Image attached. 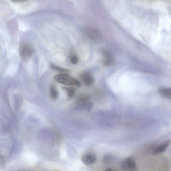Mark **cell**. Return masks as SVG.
<instances>
[{"label":"cell","mask_w":171,"mask_h":171,"mask_svg":"<svg viewBox=\"0 0 171 171\" xmlns=\"http://www.w3.org/2000/svg\"><path fill=\"white\" fill-rule=\"evenodd\" d=\"M70 59L71 62L72 64H76L78 62V58L74 54H72L70 55Z\"/></svg>","instance_id":"obj_12"},{"label":"cell","mask_w":171,"mask_h":171,"mask_svg":"<svg viewBox=\"0 0 171 171\" xmlns=\"http://www.w3.org/2000/svg\"><path fill=\"white\" fill-rule=\"evenodd\" d=\"M159 92L162 97L171 99V89L170 88H161L159 89Z\"/></svg>","instance_id":"obj_8"},{"label":"cell","mask_w":171,"mask_h":171,"mask_svg":"<svg viewBox=\"0 0 171 171\" xmlns=\"http://www.w3.org/2000/svg\"><path fill=\"white\" fill-rule=\"evenodd\" d=\"M121 168L123 170L128 171H136L137 169L135 162L130 157L126 158L122 161Z\"/></svg>","instance_id":"obj_3"},{"label":"cell","mask_w":171,"mask_h":171,"mask_svg":"<svg viewBox=\"0 0 171 171\" xmlns=\"http://www.w3.org/2000/svg\"><path fill=\"white\" fill-rule=\"evenodd\" d=\"M12 1L15 2H23L25 1L26 0H12Z\"/></svg>","instance_id":"obj_13"},{"label":"cell","mask_w":171,"mask_h":171,"mask_svg":"<svg viewBox=\"0 0 171 171\" xmlns=\"http://www.w3.org/2000/svg\"><path fill=\"white\" fill-rule=\"evenodd\" d=\"M96 160V156L94 154L91 153L86 154L82 158L83 162L86 165H91L94 164Z\"/></svg>","instance_id":"obj_5"},{"label":"cell","mask_w":171,"mask_h":171,"mask_svg":"<svg viewBox=\"0 0 171 171\" xmlns=\"http://www.w3.org/2000/svg\"><path fill=\"white\" fill-rule=\"evenodd\" d=\"M50 93L51 98L52 100L55 101L58 99L59 96L58 92L54 86L52 85L50 87Z\"/></svg>","instance_id":"obj_9"},{"label":"cell","mask_w":171,"mask_h":171,"mask_svg":"<svg viewBox=\"0 0 171 171\" xmlns=\"http://www.w3.org/2000/svg\"><path fill=\"white\" fill-rule=\"evenodd\" d=\"M34 49L30 44L26 43H22L19 49L20 58L24 62H27L31 58L34 52Z\"/></svg>","instance_id":"obj_1"},{"label":"cell","mask_w":171,"mask_h":171,"mask_svg":"<svg viewBox=\"0 0 171 171\" xmlns=\"http://www.w3.org/2000/svg\"><path fill=\"white\" fill-rule=\"evenodd\" d=\"M50 67L54 70L65 74L70 72V70L69 69L60 67L53 64H50Z\"/></svg>","instance_id":"obj_10"},{"label":"cell","mask_w":171,"mask_h":171,"mask_svg":"<svg viewBox=\"0 0 171 171\" xmlns=\"http://www.w3.org/2000/svg\"><path fill=\"white\" fill-rule=\"evenodd\" d=\"M81 79L84 84L87 86H90L94 81L93 77L89 73L84 72L80 75Z\"/></svg>","instance_id":"obj_4"},{"label":"cell","mask_w":171,"mask_h":171,"mask_svg":"<svg viewBox=\"0 0 171 171\" xmlns=\"http://www.w3.org/2000/svg\"><path fill=\"white\" fill-rule=\"evenodd\" d=\"M54 79L59 83L66 85H75L80 87L81 84L79 81L71 76L67 74L56 75L54 77Z\"/></svg>","instance_id":"obj_2"},{"label":"cell","mask_w":171,"mask_h":171,"mask_svg":"<svg viewBox=\"0 0 171 171\" xmlns=\"http://www.w3.org/2000/svg\"><path fill=\"white\" fill-rule=\"evenodd\" d=\"M170 140H168L164 142L159 146H157L153 152V155H158L163 153L165 152L166 149L170 144Z\"/></svg>","instance_id":"obj_7"},{"label":"cell","mask_w":171,"mask_h":171,"mask_svg":"<svg viewBox=\"0 0 171 171\" xmlns=\"http://www.w3.org/2000/svg\"><path fill=\"white\" fill-rule=\"evenodd\" d=\"M106 171H113V170H114L113 169H112L111 168H107L106 169Z\"/></svg>","instance_id":"obj_14"},{"label":"cell","mask_w":171,"mask_h":171,"mask_svg":"<svg viewBox=\"0 0 171 171\" xmlns=\"http://www.w3.org/2000/svg\"><path fill=\"white\" fill-rule=\"evenodd\" d=\"M63 89L67 92V95L69 97H72L74 96L75 93V90L73 88L63 87Z\"/></svg>","instance_id":"obj_11"},{"label":"cell","mask_w":171,"mask_h":171,"mask_svg":"<svg viewBox=\"0 0 171 171\" xmlns=\"http://www.w3.org/2000/svg\"><path fill=\"white\" fill-rule=\"evenodd\" d=\"M103 54L104 58V66H108L111 65L114 61V57L111 52L107 50H104L103 52Z\"/></svg>","instance_id":"obj_6"}]
</instances>
